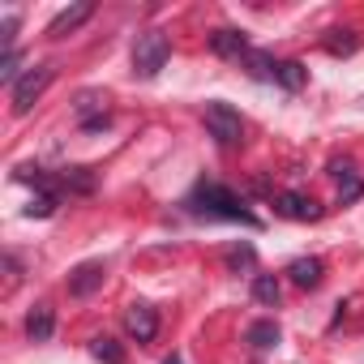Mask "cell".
Here are the masks:
<instances>
[{"mask_svg": "<svg viewBox=\"0 0 364 364\" xmlns=\"http://www.w3.org/2000/svg\"><path fill=\"white\" fill-rule=\"evenodd\" d=\"M193 215H202V219H223V223H245V228H262V219L232 193V189H223V185H215V180H202V185L189 193V202H185Z\"/></svg>", "mask_w": 364, "mask_h": 364, "instance_id": "6da1fadb", "label": "cell"}, {"mask_svg": "<svg viewBox=\"0 0 364 364\" xmlns=\"http://www.w3.org/2000/svg\"><path fill=\"white\" fill-rule=\"evenodd\" d=\"M167 56H171L167 35H163V31H141L137 43H133V77H137V82L159 77L163 65H167Z\"/></svg>", "mask_w": 364, "mask_h": 364, "instance_id": "7a4b0ae2", "label": "cell"}, {"mask_svg": "<svg viewBox=\"0 0 364 364\" xmlns=\"http://www.w3.org/2000/svg\"><path fill=\"white\" fill-rule=\"evenodd\" d=\"M206 129H210V137H215L223 150L245 146V120H240V112H236L232 103H223V99L206 103Z\"/></svg>", "mask_w": 364, "mask_h": 364, "instance_id": "3957f363", "label": "cell"}, {"mask_svg": "<svg viewBox=\"0 0 364 364\" xmlns=\"http://www.w3.org/2000/svg\"><path fill=\"white\" fill-rule=\"evenodd\" d=\"M52 65H35V69H26L22 73V82L14 86V116H26L39 99H43V90L52 86Z\"/></svg>", "mask_w": 364, "mask_h": 364, "instance_id": "277c9868", "label": "cell"}, {"mask_svg": "<svg viewBox=\"0 0 364 364\" xmlns=\"http://www.w3.org/2000/svg\"><path fill=\"white\" fill-rule=\"evenodd\" d=\"M103 103H107V99H103L99 90H82V95H77L73 107H77L86 133H103V129H107V107H103Z\"/></svg>", "mask_w": 364, "mask_h": 364, "instance_id": "5b68a950", "label": "cell"}, {"mask_svg": "<svg viewBox=\"0 0 364 364\" xmlns=\"http://www.w3.org/2000/svg\"><path fill=\"white\" fill-rule=\"evenodd\" d=\"M274 210L283 219H296V223H317L321 219V206L313 198H304V193H279L274 198Z\"/></svg>", "mask_w": 364, "mask_h": 364, "instance_id": "8992f818", "label": "cell"}, {"mask_svg": "<svg viewBox=\"0 0 364 364\" xmlns=\"http://www.w3.org/2000/svg\"><path fill=\"white\" fill-rule=\"evenodd\" d=\"M103 262H82V266H73L69 270V296H77V300H86V296H95L99 287H103Z\"/></svg>", "mask_w": 364, "mask_h": 364, "instance_id": "52a82bcc", "label": "cell"}, {"mask_svg": "<svg viewBox=\"0 0 364 364\" xmlns=\"http://www.w3.org/2000/svg\"><path fill=\"white\" fill-rule=\"evenodd\" d=\"M90 14H95V5H90V0H77V5L60 9V14L48 22V39H65V35H73L82 22H90Z\"/></svg>", "mask_w": 364, "mask_h": 364, "instance_id": "ba28073f", "label": "cell"}, {"mask_svg": "<svg viewBox=\"0 0 364 364\" xmlns=\"http://www.w3.org/2000/svg\"><path fill=\"white\" fill-rule=\"evenodd\" d=\"M124 326H129V334H133L137 343H150V338L159 334V313H154L150 304H129Z\"/></svg>", "mask_w": 364, "mask_h": 364, "instance_id": "9c48e42d", "label": "cell"}, {"mask_svg": "<svg viewBox=\"0 0 364 364\" xmlns=\"http://www.w3.org/2000/svg\"><path fill=\"white\" fill-rule=\"evenodd\" d=\"M210 52H215V56H223V60H245L253 48H249V39H245L240 31H228V26H223V31H215V35H210Z\"/></svg>", "mask_w": 364, "mask_h": 364, "instance_id": "30bf717a", "label": "cell"}, {"mask_svg": "<svg viewBox=\"0 0 364 364\" xmlns=\"http://www.w3.org/2000/svg\"><path fill=\"white\" fill-rule=\"evenodd\" d=\"M330 176L338 180V202H343V206H351V202L364 193V180H360L355 163H330Z\"/></svg>", "mask_w": 364, "mask_h": 364, "instance_id": "8fae6325", "label": "cell"}, {"mask_svg": "<svg viewBox=\"0 0 364 364\" xmlns=\"http://www.w3.org/2000/svg\"><path fill=\"white\" fill-rule=\"evenodd\" d=\"M287 279L296 283V287H321V279H326V266H321V257H296L291 266H287Z\"/></svg>", "mask_w": 364, "mask_h": 364, "instance_id": "7c38bea8", "label": "cell"}, {"mask_svg": "<svg viewBox=\"0 0 364 364\" xmlns=\"http://www.w3.org/2000/svg\"><path fill=\"white\" fill-rule=\"evenodd\" d=\"M52 330H56V313H52V304H35V309L26 313V338H31V343H48Z\"/></svg>", "mask_w": 364, "mask_h": 364, "instance_id": "4fadbf2b", "label": "cell"}, {"mask_svg": "<svg viewBox=\"0 0 364 364\" xmlns=\"http://www.w3.org/2000/svg\"><path fill=\"white\" fill-rule=\"evenodd\" d=\"M240 65L249 69V77H253V82H274V69H279V60H274L270 52H249Z\"/></svg>", "mask_w": 364, "mask_h": 364, "instance_id": "5bb4252c", "label": "cell"}, {"mask_svg": "<svg viewBox=\"0 0 364 364\" xmlns=\"http://www.w3.org/2000/svg\"><path fill=\"white\" fill-rule=\"evenodd\" d=\"M245 338H249V343H253V351H274V347H279V338H283V334H279V326H274V321H253V326H249V334H245Z\"/></svg>", "mask_w": 364, "mask_h": 364, "instance_id": "9a60e30c", "label": "cell"}, {"mask_svg": "<svg viewBox=\"0 0 364 364\" xmlns=\"http://www.w3.org/2000/svg\"><path fill=\"white\" fill-rule=\"evenodd\" d=\"M274 82H279L283 90H300V86L309 82V69H304L300 60H279V69H274Z\"/></svg>", "mask_w": 364, "mask_h": 364, "instance_id": "2e32d148", "label": "cell"}, {"mask_svg": "<svg viewBox=\"0 0 364 364\" xmlns=\"http://www.w3.org/2000/svg\"><path fill=\"white\" fill-rule=\"evenodd\" d=\"M355 48H360L355 31H330V35H326V52H330V56H351Z\"/></svg>", "mask_w": 364, "mask_h": 364, "instance_id": "e0dca14e", "label": "cell"}, {"mask_svg": "<svg viewBox=\"0 0 364 364\" xmlns=\"http://www.w3.org/2000/svg\"><path fill=\"white\" fill-rule=\"evenodd\" d=\"M56 215V193L52 189H39L31 202H26V219H52Z\"/></svg>", "mask_w": 364, "mask_h": 364, "instance_id": "ac0fdd59", "label": "cell"}, {"mask_svg": "<svg viewBox=\"0 0 364 364\" xmlns=\"http://www.w3.org/2000/svg\"><path fill=\"white\" fill-rule=\"evenodd\" d=\"M279 296H283V287H279L274 274H257V279H253V300H262V304H279Z\"/></svg>", "mask_w": 364, "mask_h": 364, "instance_id": "d6986e66", "label": "cell"}, {"mask_svg": "<svg viewBox=\"0 0 364 364\" xmlns=\"http://www.w3.org/2000/svg\"><path fill=\"white\" fill-rule=\"evenodd\" d=\"M90 355L103 360V364H124V347H120L116 338H95V343H90Z\"/></svg>", "mask_w": 364, "mask_h": 364, "instance_id": "ffe728a7", "label": "cell"}, {"mask_svg": "<svg viewBox=\"0 0 364 364\" xmlns=\"http://www.w3.org/2000/svg\"><path fill=\"white\" fill-rule=\"evenodd\" d=\"M18 65H22V52H5V60H0V77H5L9 86L22 82V69H18Z\"/></svg>", "mask_w": 364, "mask_h": 364, "instance_id": "44dd1931", "label": "cell"}, {"mask_svg": "<svg viewBox=\"0 0 364 364\" xmlns=\"http://www.w3.org/2000/svg\"><path fill=\"white\" fill-rule=\"evenodd\" d=\"M0 43H5V52H18V14H5V26H0Z\"/></svg>", "mask_w": 364, "mask_h": 364, "instance_id": "7402d4cb", "label": "cell"}, {"mask_svg": "<svg viewBox=\"0 0 364 364\" xmlns=\"http://www.w3.org/2000/svg\"><path fill=\"white\" fill-rule=\"evenodd\" d=\"M257 262V253L249 249V245H236V249H228V266L232 270H240V266H253Z\"/></svg>", "mask_w": 364, "mask_h": 364, "instance_id": "603a6c76", "label": "cell"}, {"mask_svg": "<svg viewBox=\"0 0 364 364\" xmlns=\"http://www.w3.org/2000/svg\"><path fill=\"white\" fill-rule=\"evenodd\" d=\"M163 364H180V355H167V360H163Z\"/></svg>", "mask_w": 364, "mask_h": 364, "instance_id": "cb8c5ba5", "label": "cell"}]
</instances>
